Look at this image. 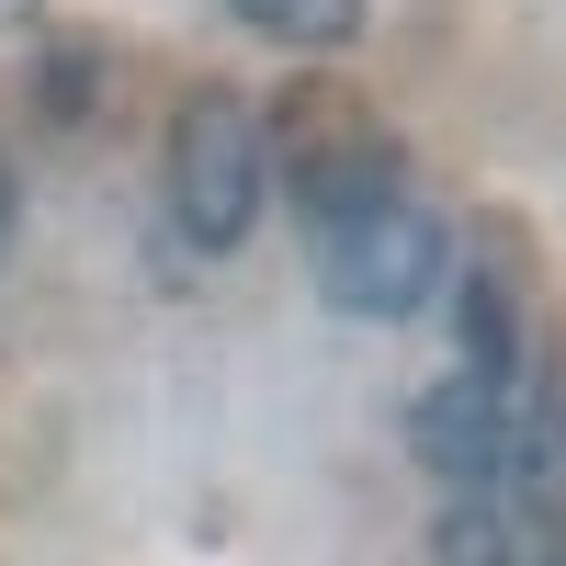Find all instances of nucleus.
I'll use <instances>...</instances> for the list:
<instances>
[{
    "label": "nucleus",
    "instance_id": "1",
    "mask_svg": "<svg viewBox=\"0 0 566 566\" xmlns=\"http://www.w3.org/2000/svg\"><path fill=\"white\" fill-rule=\"evenodd\" d=\"M442 272H453V227L419 205L408 181L352 205V216H317V283H328V306H352V317H419L442 295Z\"/></svg>",
    "mask_w": 566,
    "mask_h": 566
},
{
    "label": "nucleus",
    "instance_id": "2",
    "mask_svg": "<svg viewBox=\"0 0 566 566\" xmlns=\"http://www.w3.org/2000/svg\"><path fill=\"white\" fill-rule=\"evenodd\" d=\"M170 216L193 250H239L261 227V193H272V136L239 91H193V103L170 114Z\"/></svg>",
    "mask_w": 566,
    "mask_h": 566
},
{
    "label": "nucleus",
    "instance_id": "3",
    "mask_svg": "<svg viewBox=\"0 0 566 566\" xmlns=\"http://www.w3.org/2000/svg\"><path fill=\"white\" fill-rule=\"evenodd\" d=\"M510 397H522V374H488V363L442 374L431 397H408V453L431 464L442 488H499V464H510Z\"/></svg>",
    "mask_w": 566,
    "mask_h": 566
},
{
    "label": "nucleus",
    "instance_id": "4",
    "mask_svg": "<svg viewBox=\"0 0 566 566\" xmlns=\"http://www.w3.org/2000/svg\"><path fill=\"white\" fill-rule=\"evenodd\" d=\"M431 566H544V510H522L510 488H453V510L431 522Z\"/></svg>",
    "mask_w": 566,
    "mask_h": 566
},
{
    "label": "nucleus",
    "instance_id": "5",
    "mask_svg": "<svg viewBox=\"0 0 566 566\" xmlns=\"http://www.w3.org/2000/svg\"><path fill=\"white\" fill-rule=\"evenodd\" d=\"M499 488L522 510H566V386H555V374H533V386L510 397V464H499Z\"/></svg>",
    "mask_w": 566,
    "mask_h": 566
},
{
    "label": "nucleus",
    "instance_id": "6",
    "mask_svg": "<svg viewBox=\"0 0 566 566\" xmlns=\"http://www.w3.org/2000/svg\"><path fill=\"white\" fill-rule=\"evenodd\" d=\"M453 328H464V363L488 374H522V306H510V272L499 261H453Z\"/></svg>",
    "mask_w": 566,
    "mask_h": 566
},
{
    "label": "nucleus",
    "instance_id": "7",
    "mask_svg": "<svg viewBox=\"0 0 566 566\" xmlns=\"http://www.w3.org/2000/svg\"><path fill=\"white\" fill-rule=\"evenodd\" d=\"M261 45H295V57H340L363 34V0H227Z\"/></svg>",
    "mask_w": 566,
    "mask_h": 566
},
{
    "label": "nucleus",
    "instance_id": "8",
    "mask_svg": "<svg viewBox=\"0 0 566 566\" xmlns=\"http://www.w3.org/2000/svg\"><path fill=\"white\" fill-rule=\"evenodd\" d=\"M0 250H12V170H0Z\"/></svg>",
    "mask_w": 566,
    "mask_h": 566
},
{
    "label": "nucleus",
    "instance_id": "9",
    "mask_svg": "<svg viewBox=\"0 0 566 566\" xmlns=\"http://www.w3.org/2000/svg\"><path fill=\"white\" fill-rule=\"evenodd\" d=\"M544 566H566V544H544Z\"/></svg>",
    "mask_w": 566,
    "mask_h": 566
}]
</instances>
